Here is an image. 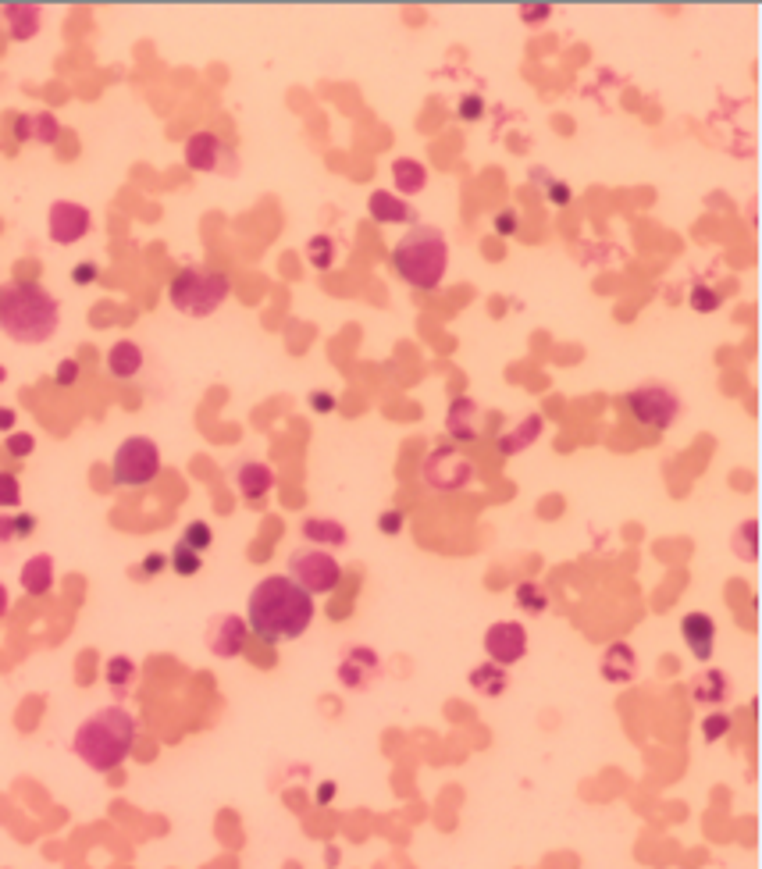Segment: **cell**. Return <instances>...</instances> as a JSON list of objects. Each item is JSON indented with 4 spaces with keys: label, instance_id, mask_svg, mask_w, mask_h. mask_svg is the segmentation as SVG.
Listing matches in <instances>:
<instances>
[{
    "label": "cell",
    "instance_id": "cell-41",
    "mask_svg": "<svg viewBox=\"0 0 762 869\" xmlns=\"http://www.w3.org/2000/svg\"><path fill=\"white\" fill-rule=\"evenodd\" d=\"M4 446H8V453H11V456H18V460H25V456H29V453H33V449H36V439H33V435H29V431H11L8 442H4Z\"/></svg>",
    "mask_w": 762,
    "mask_h": 869
},
{
    "label": "cell",
    "instance_id": "cell-39",
    "mask_svg": "<svg viewBox=\"0 0 762 869\" xmlns=\"http://www.w3.org/2000/svg\"><path fill=\"white\" fill-rule=\"evenodd\" d=\"M456 114H460V122H478L481 114H485V100H481V93H463L460 104H456Z\"/></svg>",
    "mask_w": 762,
    "mask_h": 869
},
{
    "label": "cell",
    "instance_id": "cell-14",
    "mask_svg": "<svg viewBox=\"0 0 762 869\" xmlns=\"http://www.w3.org/2000/svg\"><path fill=\"white\" fill-rule=\"evenodd\" d=\"M203 642L211 649V656L218 659H236L246 652V642H250V627H246L243 617L236 613H218L211 617L207 631H203Z\"/></svg>",
    "mask_w": 762,
    "mask_h": 869
},
{
    "label": "cell",
    "instance_id": "cell-28",
    "mask_svg": "<svg viewBox=\"0 0 762 869\" xmlns=\"http://www.w3.org/2000/svg\"><path fill=\"white\" fill-rule=\"evenodd\" d=\"M392 182L403 196H417L421 189H428V168L414 157H396L392 161Z\"/></svg>",
    "mask_w": 762,
    "mask_h": 869
},
{
    "label": "cell",
    "instance_id": "cell-52",
    "mask_svg": "<svg viewBox=\"0 0 762 869\" xmlns=\"http://www.w3.org/2000/svg\"><path fill=\"white\" fill-rule=\"evenodd\" d=\"M15 421H18L15 410H11V407H0V431H8V435H11V431H15Z\"/></svg>",
    "mask_w": 762,
    "mask_h": 869
},
{
    "label": "cell",
    "instance_id": "cell-5",
    "mask_svg": "<svg viewBox=\"0 0 762 869\" xmlns=\"http://www.w3.org/2000/svg\"><path fill=\"white\" fill-rule=\"evenodd\" d=\"M232 293V278L218 268H182L168 285V303L186 317H211Z\"/></svg>",
    "mask_w": 762,
    "mask_h": 869
},
{
    "label": "cell",
    "instance_id": "cell-51",
    "mask_svg": "<svg viewBox=\"0 0 762 869\" xmlns=\"http://www.w3.org/2000/svg\"><path fill=\"white\" fill-rule=\"evenodd\" d=\"M11 129H15L18 143H29V114H18L15 122H11Z\"/></svg>",
    "mask_w": 762,
    "mask_h": 869
},
{
    "label": "cell",
    "instance_id": "cell-6",
    "mask_svg": "<svg viewBox=\"0 0 762 869\" xmlns=\"http://www.w3.org/2000/svg\"><path fill=\"white\" fill-rule=\"evenodd\" d=\"M624 410L641 428L670 431L673 424L681 421L684 403L681 396H677V389H670L666 382H641L624 396Z\"/></svg>",
    "mask_w": 762,
    "mask_h": 869
},
{
    "label": "cell",
    "instance_id": "cell-15",
    "mask_svg": "<svg viewBox=\"0 0 762 869\" xmlns=\"http://www.w3.org/2000/svg\"><path fill=\"white\" fill-rule=\"evenodd\" d=\"M485 424V407L471 396H456L446 410V431L453 442H474Z\"/></svg>",
    "mask_w": 762,
    "mask_h": 869
},
{
    "label": "cell",
    "instance_id": "cell-11",
    "mask_svg": "<svg viewBox=\"0 0 762 869\" xmlns=\"http://www.w3.org/2000/svg\"><path fill=\"white\" fill-rule=\"evenodd\" d=\"M93 228V214L90 207L75 204V200H54L47 211V232L57 246H72L79 239L90 236Z\"/></svg>",
    "mask_w": 762,
    "mask_h": 869
},
{
    "label": "cell",
    "instance_id": "cell-1",
    "mask_svg": "<svg viewBox=\"0 0 762 869\" xmlns=\"http://www.w3.org/2000/svg\"><path fill=\"white\" fill-rule=\"evenodd\" d=\"M317 606L314 595L303 592L292 577L285 574H268L246 599V627L250 634H257L260 642L278 645L303 638L307 627L314 624Z\"/></svg>",
    "mask_w": 762,
    "mask_h": 869
},
{
    "label": "cell",
    "instance_id": "cell-25",
    "mask_svg": "<svg viewBox=\"0 0 762 869\" xmlns=\"http://www.w3.org/2000/svg\"><path fill=\"white\" fill-rule=\"evenodd\" d=\"M4 25H8L11 40L25 43L43 29V11L36 4H8L4 8Z\"/></svg>",
    "mask_w": 762,
    "mask_h": 869
},
{
    "label": "cell",
    "instance_id": "cell-33",
    "mask_svg": "<svg viewBox=\"0 0 762 869\" xmlns=\"http://www.w3.org/2000/svg\"><path fill=\"white\" fill-rule=\"evenodd\" d=\"M168 567L175 570L179 577H196L203 570V556L193 553L189 545L175 542V549H171V556H168Z\"/></svg>",
    "mask_w": 762,
    "mask_h": 869
},
{
    "label": "cell",
    "instance_id": "cell-27",
    "mask_svg": "<svg viewBox=\"0 0 762 869\" xmlns=\"http://www.w3.org/2000/svg\"><path fill=\"white\" fill-rule=\"evenodd\" d=\"M467 684H471L478 695H488V699H499V695H506V688H510V674H506V666H495V663H478L467 674Z\"/></svg>",
    "mask_w": 762,
    "mask_h": 869
},
{
    "label": "cell",
    "instance_id": "cell-24",
    "mask_svg": "<svg viewBox=\"0 0 762 869\" xmlns=\"http://www.w3.org/2000/svg\"><path fill=\"white\" fill-rule=\"evenodd\" d=\"M18 581H22L25 595H33V599L50 595V588H54V560H50L47 553L29 556V560L22 563V574H18Z\"/></svg>",
    "mask_w": 762,
    "mask_h": 869
},
{
    "label": "cell",
    "instance_id": "cell-20",
    "mask_svg": "<svg viewBox=\"0 0 762 869\" xmlns=\"http://www.w3.org/2000/svg\"><path fill=\"white\" fill-rule=\"evenodd\" d=\"M303 538H307V545L325 549V553H332V549H346L349 545L346 524L335 517H307L303 520Z\"/></svg>",
    "mask_w": 762,
    "mask_h": 869
},
{
    "label": "cell",
    "instance_id": "cell-31",
    "mask_svg": "<svg viewBox=\"0 0 762 869\" xmlns=\"http://www.w3.org/2000/svg\"><path fill=\"white\" fill-rule=\"evenodd\" d=\"M730 727H734L730 713H723V709H713V713L702 716V723H698V734H702V741H706V745H716V741L727 738Z\"/></svg>",
    "mask_w": 762,
    "mask_h": 869
},
{
    "label": "cell",
    "instance_id": "cell-37",
    "mask_svg": "<svg viewBox=\"0 0 762 869\" xmlns=\"http://www.w3.org/2000/svg\"><path fill=\"white\" fill-rule=\"evenodd\" d=\"M18 503H22V481L18 474L0 471V510H18Z\"/></svg>",
    "mask_w": 762,
    "mask_h": 869
},
{
    "label": "cell",
    "instance_id": "cell-44",
    "mask_svg": "<svg viewBox=\"0 0 762 869\" xmlns=\"http://www.w3.org/2000/svg\"><path fill=\"white\" fill-rule=\"evenodd\" d=\"M11 528H15V542L18 538H29L36 531V517L33 513H11Z\"/></svg>",
    "mask_w": 762,
    "mask_h": 869
},
{
    "label": "cell",
    "instance_id": "cell-2",
    "mask_svg": "<svg viewBox=\"0 0 762 869\" xmlns=\"http://www.w3.org/2000/svg\"><path fill=\"white\" fill-rule=\"evenodd\" d=\"M61 328V303L47 285L15 278L0 285V332L18 346H43Z\"/></svg>",
    "mask_w": 762,
    "mask_h": 869
},
{
    "label": "cell",
    "instance_id": "cell-50",
    "mask_svg": "<svg viewBox=\"0 0 762 869\" xmlns=\"http://www.w3.org/2000/svg\"><path fill=\"white\" fill-rule=\"evenodd\" d=\"M15 542V528H11V513H0V549Z\"/></svg>",
    "mask_w": 762,
    "mask_h": 869
},
{
    "label": "cell",
    "instance_id": "cell-19",
    "mask_svg": "<svg viewBox=\"0 0 762 869\" xmlns=\"http://www.w3.org/2000/svg\"><path fill=\"white\" fill-rule=\"evenodd\" d=\"M367 211L378 225H414L417 211L406 204L403 196L389 193V189H374L371 200H367Z\"/></svg>",
    "mask_w": 762,
    "mask_h": 869
},
{
    "label": "cell",
    "instance_id": "cell-47",
    "mask_svg": "<svg viewBox=\"0 0 762 869\" xmlns=\"http://www.w3.org/2000/svg\"><path fill=\"white\" fill-rule=\"evenodd\" d=\"M310 410H314V414H332L335 396H332V392H325V389L310 392Z\"/></svg>",
    "mask_w": 762,
    "mask_h": 869
},
{
    "label": "cell",
    "instance_id": "cell-34",
    "mask_svg": "<svg viewBox=\"0 0 762 869\" xmlns=\"http://www.w3.org/2000/svg\"><path fill=\"white\" fill-rule=\"evenodd\" d=\"M755 542H759V524H755V520H745V524L734 531V538H730V549H734V556H741L745 563H755Z\"/></svg>",
    "mask_w": 762,
    "mask_h": 869
},
{
    "label": "cell",
    "instance_id": "cell-40",
    "mask_svg": "<svg viewBox=\"0 0 762 869\" xmlns=\"http://www.w3.org/2000/svg\"><path fill=\"white\" fill-rule=\"evenodd\" d=\"M403 528H406V513L403 510H396V506H392V510H381L378 513V531H381V535L396 538Z\"/></svg>",
    "mask_w": 762,
    "mask_h": 869
},
{
    "label": "cell",
    "instance_id": "cell-21",
    "mask_svg": "<svg viewBox=\"0 0 762 869\" xmlns=\"http://www.w3.org/2000/svg\"><path fill=\"white\" fill-rule=\"evenodd\" d=\"M143 346L132 339H118L107 350V374L111 378H118V382H132L139 371H143Z\"/></svg>",
    "mask_w": 762,
    "mask_h": 869
},
{
    "label": "cell",
    "instance_id": "cell-8",
    "mask_svg": "<svg viewBox=\"0 0 762 869\" xmlns=\"http://www.w3.org/2000/svg\"><path fill=\"white\" fill-rule=\"evenodd\" d=\"M296 585L303 588L307 595H328L339 588L342 581V563L335 560L332 553L325 549H314V545H300L289 553V574Z\"/></svg>",
    "mask_w": 762,
    "mask_h": 869
},
{
    "label": "cell",
    "instance_id": "cell-43",
    "mask_svg": "<svg viewBox=\"0 0 762 869\" xmlns=\"http://www.w3.org/2000/svg\"><path fill=\"white\" fill-rule=\"evenodd\" d=\"M97 275H100L97 260H82V264H75V268H72V282L75 285H93V282H97Z\"/></svg>",
    "mask_w": 762,
    "mask_h": 869
},
{
    "label": "cell",
    "instance_id": "cell-42",
    "mask_svg": "<svg viewBox=\"0 0 762 869\" xmlns=\"http://www.w3.org/2000/svg\"><path fill=\"white\" fill-rule=\"evenodd\" d=\"M54 382L61 385V389H72L75 382H79V360H61V364H57V371H54Z\"/></svg>",
    "mask_w": 762,
    "mask_h": 869
},
{
    "label": "cell",
    "instance_id": "cell-17",
    "mask_svg": "<svg viewBox=\"0 0 762 869\" xmlns=\"http://www.w3.org/2000/svg\"><path fill=\"white\" fill-rule=\"evenodd\" d=\"M681 638L684 645L691 649V656L698 659V663H709L716 652V620L709 617V613L695 610L688 613V617L681 620Z\"/></svg>",
    "mask_w": 762,
    "mask_h": 869
},
{
    "label": "cell",
    "instance_id": "cell-46",
    "mask_svg": "<svg viewBox=\"0 0 762 869\" xmlns=\"http://www.w3.org/2000/svg\"><path fill=\"white\" fill-rule=\"evenodd\" d=\"M492 225H495V232H499V236H513V232H517V225H520V218H517V211H499Z\"/></svg>",
    "mask_w": 762,
    "mask_h": 869
},
{
    "label": "cell",
    "instance_id": "cell-16",
    "mask_svg": "<svg viewBox=\"0 0 762 869\" xmlns=\"http://www.w3.org/2000/svg\"><path fill=\"white\" fill-rule=\"evenodd\" d=\"M232 481H236L239 496L246 503H260V499H268V492L275 488V471H271L264 460H239L232 467Z\"/></svg>",
    "mask_w": 762,
    "mask_h": 869
},
{
    "label": "cell",
    "instance_id": "cell-49",
    "mask_svg": "<svg viewBox=\"0 0 762 869\" xmlns=\"http://www.w3.org/2000/svg\"><path fill=\"white\" fill-rule=\"evenodd\" d=\"M335 780H321V784H317V791H314V802L317 805H332V798H335Z\"/></svg>",
    "mask_w": 762,
    "mask_h": 869
},
{
    "label": "cell",
    "instance_id": "cell-23",
    "mask_svg": "<svg viewBox=\"0 0 762 869\" xmlns=\"http://www.w3.org/2000/svg\"><path fill=\"white\" fill-rule=\"evenodd\" d=\"M691 699L698 702V706H723V702L730 699V677L727 670H716V666H709L706 674H698L695 681H691Z\"/></svg>",
    "mask_w": 762,
    "mask_h": 869
},
{
    "label": "cell",
    "instance_id": "cell-4",
    "mask_svg": "<svg viewBox=\"0 0 762 869\" xmlns=\"http://www.w3.org/2000/svg\"><path fill=\"white\" fill-rule=\"evenodd\" d=\"M392 268L406 285L431 293L449 271V239L435 225H410L406 236L392 246Z\"/></svg>",
    "mask_w": 762,
    "mask_h": 869
},
{
    "label": "cell",
    "instance_id": "cell-38",
    "mask_svg": "<svg viewBox=\"0 0 762 869\" xmlns=\"http://www.w3.org/2000/svg\"><path fill=\"white\" fill-rule=\"evenodd\" d=\"M691 310H698V314H713V310H720V293L716 289H709V285L695 282L691 285Z\"/></svg>",
    "mask_w": 762,
    "mask_h": 869
},
{
    "label": "cell",
    "instance_id": "cell-30",
    "mask_svg": "<svg viewBox=\"0 0 762 869\" xmlns=\"http://www.w3.org/2000/svg\"><path fill=\"white\" fill-rule=\"evenodd\" d=\"M61 139V122H57L50 111H36L29 114V143H40V147H54Z\"/></svg>",
    "mask_w": 762,
    "mask_h": 869
},
{
    "label": "cell",
    "instance_id": "cell-3",
    "mask_svg": "<svg viewBox=\"0 0 762 869\" xmlns=\"http://www.w3.org/2000/svg\"><path fill=\"white\" fill-rule=\"evenodd\" d=\"M139 723L125 706H104L75 727L72 752L97 773H111L132 756Z\"/></svg>",
    "mask_w": 762,
    "mask_h": 869
},
{
    "label": "cell",
    "instance_id": "cell-10",
    "mask_svg": "<svg viewBox=\"0 0 762 869\" xmlns=\"http://www.w3.org/2000/svg\"><path fill=\"white\" fill-rule=\"evenodd\" d=\"M186 164L193 171H221V175H236L239 171L236 150L214 132H193L186 139Z\"/></svg>",
    "mask_w": 762,
    "mask_h": 869
},
{
    "label": "cell",
    "instance_id": "cell-48",
    "mask_svg": "<svg viewBox=\"0 0 762 869\" xmlns=\"http://www.w3.org/2000/svg\"><path fill=\"white\" fill-rule=\"evenodd\" d=\"M520 15H524L527 25H535V22H545V15H552V8H549V4H535V8H531V4H524V8H520Z\"/></svg>",
    "mask_w": 762,
    "mask_h": 869
},
{
    "label": "cell",
    "instance_id": "cell-22",
    "mask_svg": "<svg viewBox=\"0 0 762 869\" xmlns=\"http://www.w3.org/2000/svg\"><path fill=\"white\" fill-rule=\"evenodd\" d=\"M542 431H545V417L542 414H527L517 428H510V431H503V435H499L495 449H499L503 456H517V453H524L527 446H535V442L542 439Z\"/></svg>",
    "mask_w": 762,
    "mask_h": 869
},
{
    "label": "cell",
    "instance_id": "cell-32",
    "mask_svg": "<svg viewBox=\"0 0 762 869\" xmlns=\"http://www.w3.org/2000/svg\"><path fill=\"white\" fill-rule=\"evenodd\" d=\"M531 182H538V186L545 189V196H549V204L552 207H567L570 204V186L567 182H560V179H552L549 171L545 168H531Z\"/></svg>",
    "mask_w": 762,
    "mask_h": 869
},
{
    "label": "cell",
    "instance_id": "cell-29",
    "mask_svg": "<svg viewBox=\"0 0 762 869\" xmlns=\"http://www.w3.org/2000/svg\"><path fill=\"white\" fill-rule=\"evenodd\" d=\"M513 602H517V610L527 613V617H545L552 606L549 592H545L538 581H520V585L513 588Z\"/></svg>",
    "mask_w": 762,
    "mask_h": 869
},
{
    "label": "cell",
    "instance_id": "cell-54",
    "mask_svg": "<svg viewBox=\"0 0 762 869\" xmlns=\"http://www.w3.org/2000/svg\"><path fill=\"white\" fill-rule=\"evenodd\" d=\"M4 382H8V371H4V367H0V385H4Z\"/></svg>",
    "mask_w": 762,
    "mask_h": 869
},
{
    "label": "cell",
    "instance_id": "cell-26",
    "mask_svg": "<svg viewBox=\"0 0 762 869\" xmlns=\"http://www.w3.org/2000/svg\"><path fill=\"white\" fill-rule=\"evenodd\" d=\"M104 681H107V688H111V695L118 702L129 699L132 688H136V681H139L136 659H129V656H111V659H107V666H104Z\"/></svg>",
    "mask_w": 762,
    "mask_h": 869
},
{
    "label": "cell",
    "instance_id": "cell-9",
    "mask_svg": "<svg viewBox=\"0 0 762 869\" xmlns=\"http://www.w3.org/2000/svg\"><path fill=\"white\" fill-rule=\"evenodd\" d=\"M474 478H478L474 460L471 456H463L456 446L431 449L421 463V481L431 488V492H442V496H446V492H460V488H467Z\"/></svg>",
    "mask_w": 762,
    "mask_h": 869
},
{
    "label": "cell",
    "instance_id": "cell-53",
    "mask_svg": "<svg viewBox=\"0 0 762 869\" xmlns=\"http://www.w3.org/2000/svg\"><path fill=\"white\" fill-rule=\"evenodd\" d=\"M8 602H11V595H8V588H4V581H0V617L8 613Z\"/></svg>",
    "mask_w": 762,
    "mask_h": 869
},
{
    "label": "cell",
    "instance_id": "cell-13",
    "mask_svg": "<svg viewBox=\"0 0 762 869\" xmlns=\"http://www.w3.org/2000/svg\"><path fill=\"white\" fill-rule=\"evenodd\" d=\"M485 652L488 663L495 666H517L520 659L527 656V627L517 624V620H499L485 631Z\"/></svg>",
    "mask_w": 762,
    "mask_h": 869
},
{
    "label": "cell",
    "instance_id": "cell-12",
    "mask_svg": "<svg viewBox=\"0 0 762 869\" xmlns=\"http://www.w3.org/2000/svg\"><path fill=\"white\" fill-rule=\"evenodd\" d=\"M335 677L346 691H367L378 684L381 677V656L371 649V645H349L342 652L339 666H335Z\"/></svg>",
    "mask_w": 762,
    "mask_h": 869
},
{
    "label": "cell",
    "instance_id": "cell-35",
    "mask_svg": "<svg viewBox=\"0 0 762 869\" xmlns=\"http://www.w3.org/2000/svg\"><path fill=\"white\" fill-rule=\"evenodd\" d=\"M179 542H182V545H189L193 553H200V556H203V553H207V549H211V545H214V531H211V524H207V520H189Z\"/></svg>",
    "mask_w": 762,
    "mask_h": 869
},
{
    "label": "cell",
    "instance_id": "cell-45",
    "mask_svg": "<svg viewBox=\"0 0 762 869\" xmlns=\"http://www.w3.org/2000/svg\"><path fill=\"white\" fill-rule=\"evenodd\" d=\"M164 567H168V556H161V553H150V556H146V560H143V567H139V570H132V574H136V577H157V574H161Z\"/></svg>",
    "mask_w": 762,
    "mask_h": 869
},
{
    "label": "cell",
    "instance_id": "cell-7",
    "mask_svg": "<svg viewBox=\"0 0 762 869\" xmlns=\"http://www.w3.org/2000/svg\"><path fill=\"white\" fill-rule=\"evenodd\" d=\"M161 474V449L146 435H129L122 446L114 449L111 478L118 488H146Z\"/></svg>",
    "mask_w": 762,
    "mask_h": 869
},
{
    "label": "cell",
    "instance_id": "cell-18",
    "mask_svg": "<svg viewBox=\"0 0 762 869\" xmlns=\"http://www.w3.org/2000/svg\"><path fill=\"white\" fill-rule=\"evenodd\" d=\"M599 674H602V681H606V684H617V688H624V684H631L634 677H638V652H634L627 642H613L606 652H602Z\"/></svg>",
    "mask_w": 762,
    "mask_h": 869
},
{
    "label": "cell",
    "instance_id": "cell-36",
    "mask_svg": "<svg viewBox=\"0 0 762 869\" xmlns=\"http://www.w3.org/2000/svg\"><path fill=\"white\" fill-rule=\"evenodd\" d=\"M307 257L317 271H328L335 268V239L332 236H314L307 243Z\"/></svg>",
    "mask_w": 762,
    "mask_h": 869
}]
</instances>
